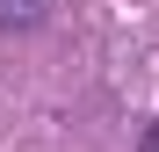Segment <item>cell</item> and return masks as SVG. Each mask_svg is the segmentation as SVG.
I'll use <instances>...</instances> for the list:
<instances>
[{"label": "cell", "mask_w": 159, "mask_h": 152, "mask_svg": "<svg viewBox=\"0 0 159 152\" xmlns=\"http://www.w3.org/2000/svg\"><path fill=\"white\" fill-rule=\"evenodd\" d=\"M145 152H159V123H152V131H145Z\"/></svg>", "instance_id": "cell-2"}, {"label": "cell", "mask_w": 159, "mask_h": 152, "mask_svg": "<svg viewBox=\"0 0 159 152\" xmlns=\"http://www.w3.org/2000/svg\"><path fill=\"white\" fill-rule=\"evenodd\" d=\"M51 0H0V29H43Z\"/></svg>", "instance_id": "cell-1"}]
</instances>
